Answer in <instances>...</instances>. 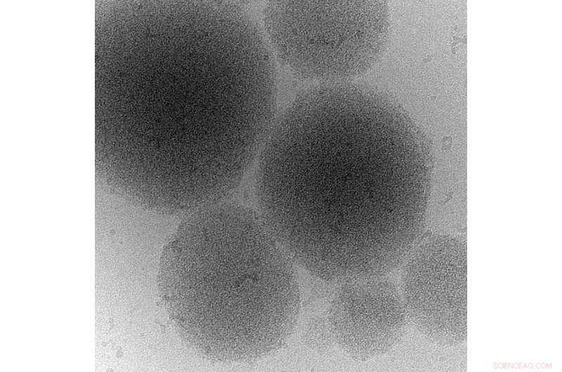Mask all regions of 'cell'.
Wrapping results in <instances>:
<instances>
[{"instance_id": "6da1fadb", "label": "cell", "mask_w": 562, "mask_h": 372, "mask_svg": "<svg viewBox=\"0 0 562 372\" xmlns=\"http://www.w3.org/2000/svg\"><path fill=\"white\" fill-rule=\"evenodd\" d=\"M316 91L277 116L253 170L255 209L295 264L320 279L388 275L422 233L424 140L376 93Z\"/></svg>"}, {"instance_id": "7a4b0ae2", "label": "cell", "mask_w": 562, "mask_h": 372, "mask_svg": "<svg viewBox=\"0 0 562 372\" xmlns=\"http://www.w3.org/2000/svg\"><path fill=\"white\" fill-rule=\"evenodd\" d=\"M295 266L255 208L228 200L185 215L162 252L159 288L192 348L247 361L293 331L301 303Z\"/></svg>"}, {"instance_id": "3957f363", "label": "cell", "mask_w": 562, "mask_h": 372, "mask_svg": "<svg viewBox=\"0 0 562 372\" xmlns=\"http://www.w3.org/2000/svg\"><path fill=\"white\" fill-rule=\"evenodd\" d=\"M457 241L426 239L404 261L400 293L419 332L457 344L466 333V271Z\"/></svg>"}, {"instance_id": "277c9868", "label": "cell", "mask_w": 562, "mask_h": 372, "mask_svg": "<svg viewBox=\"0 0 562 372\" xmlns=\"http://www.w3.org/2000/svg\"><path fill=\"white\" fill-rule=\"evenodd\" d=\"M381 275L338 282L327 310L334 341L348 356L368 360L401 339L408 320L400 289Z\"/></svg>"}]
</instances>
